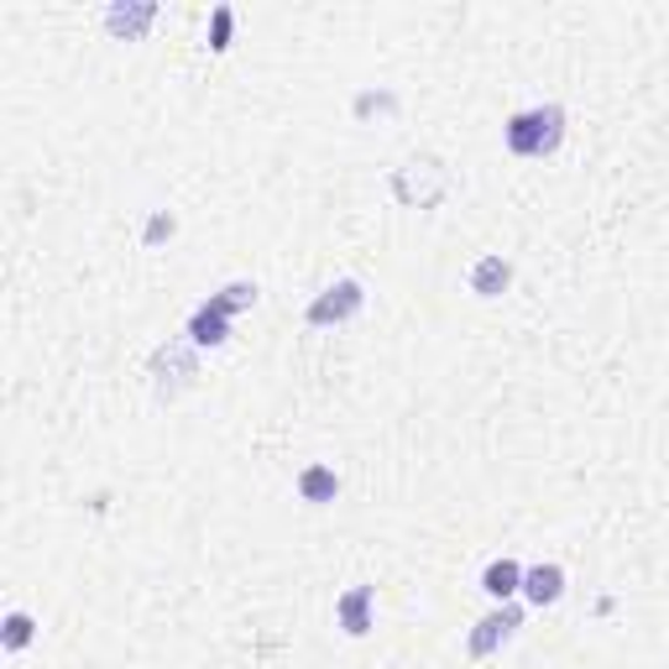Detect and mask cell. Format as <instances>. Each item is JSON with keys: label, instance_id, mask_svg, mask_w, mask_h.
<instances>
[{"label": "cell", "instance_id": "6da1fadb", "mask_svg": "<svg viewBox=\"0 0 669 669\" xmlns=\"http://www.w3.org/2000/svg\"><path fill=\"white\" fill-rule=\"evenodd\" d=\"M502 142H507V152H518V157H550L554 146L565 142V110L560 105L518 110V116H507V126H502Z\"/></svg>", "mask_w": 669, "mask_h": 669}, {"label": "cell", "instance_id": "7a4b0ae2", "mask_svg": "<svg viewBox=\"0 0 669 669\" xmlns=\"http://www.w3.org/2000/svg\"><path fill=\"white\" fill-rule=\"evenodd\" d=\"M361 304H366V287L356 283V278H340V283H330L319 298L309 304V319L314 330H325V325H345V319H356L361 314Z\"/></svg>", "mask_w": 669, "mask_h": 669}, {"label": "cell", "instance_id": "3957f363", "mask_svg": "<svg viewBox=\"0 0 669 669\" xmlns=\"http://www.w3.org/2000/svg\"><path fill=\"white\" fill-rule=\"evenodd\" d=\"M392 193L403 199V204H419V210H434L445 193H450V178H445V167H434V163H408L398 167V178H392Z\"/></svg>", "mask_w": 669, "mask_h": 669}, {"label": "cell", "instance_id": "277c9868", "mask_svg": "<svg viewBox=\"0 0 669 669\" xmlns=\"http://www.w3.org/2000/svg\"><path fill=\"white\" fill-rule=\"evenodd\" d=\"M518 627H524V612L502 601L497 612H486V618L471 627V638H466V654H471V659H492V654H497V648L507 644Z\"/></svg>", "mask_w": 669, "mask_h": 669}, {"label": "cell", "instance_id": "5b68a950", "mask_svg": "<svg viewBox=\"0 0 669 669\" xmlns=\"http://www.w3.org/2000/svg\"><path fill=\"white\" fill-rule=\"evenodd\" d=\"M372 607H377V586H351L334 597V622L345 638H366L372 633Z\"/></svg>", "mask_w": 669, "mask_h": 669}, {"label": "cell", "instance_id": "8992f818", "mask_svg": "<svg viewBox=\"0 0 669 669\" xmlns=\"http://www.w3.org/2000/svg\"><path fill=\"white\" fill-rule=\"evenodd\" d=\"M152 22H157V5L152 0H116V5H105V32L116 43H137Z\"/></svg>", "mask_w": 669, "mask_h": 669}, {"label": "cell", "instance_id": "52a82bcc", "mask_svg": "<svg viewBox=\"0 0 669 669\" xmlns=\"http://www.w3.org/2000/svg\"><path fill=\"white\" fill-rule=\"evenodd\" d=\"M184 334H189V345H199V351H204V345L215 351V345H225V340H231V319H225V314L204 298V304L189 314V330H184Z\"/></svg>", "mask_w": 669, "mask_h": 669}, {"label": "cell", "instance_id": "ba28073f", "mask_svg": "<svg viewBox=\"0 0 669 669\" xmlns=\"http://www.w3.org/2000/svg\"><path fill=\"white\" fill-rule=\"evenodd\" d=\"M524 597L533 601V607H554V601L565 597V571H560L554 560H544V565H528V571H524Z\"/></svg>", "mask_w": 669, "mask_h": 669}, {"label": "cell", "instance_id": "9c48e42d", "mask_svg": "<svg viewBox=\"0 0 669 669\" xmlns=\"http://www.w3.org/2000/svg\"><path fill=\"white\" fill-rule=\"evenodd\" d=\"M507 287H513V262H507V257L492 251V257H481V262L471 267V293H477V298H502Z\"/></svg>", "mask_w": 669, "mask_h": 669}, {"label": "cell", "instance_id": "30bf717a", "mask_svg": "<svg viewBox=\"0 0 669 669\" xmlns=\"http://www.w3.org/2000/svg\"><path fill=\"white\" fill-rule=\"evenodd\" d=\"M481 591H486L492 601H513L518 591H524V565H518V560H507V554L492 560V565L481 571Z\"/></svg>", "mask_w": 669, "mask_h": 669}, {"label": "cell", "instance_id": "8fae6325", "mask_svg": "<svg viewBox=\"0 0 669 669\" xmlns=\"http://www.w3.org/2000/svg\"><path fill=\"white\" fill-rule=\"evenodd\" d=\"M298 497L309 502V507H325V502H334L340 497V477H334V466H304L298 471Z\"/></svg>", "mask_w": 669, "mask_h": 669}, {"label": "cell", "instance_id": "7c38bea8", "mask_svg": "<svg viewBox=\"0 0 669 669\" xmlns=\"http://www.w3.org/2000/svg\"><path fill=\"white\" fill-rule=\"evenodd\" d=\"M32 638H37V622H32V612H5V627H0V644H5V654H22Z\"/></svg>", "mask_w": 669, "mask_h": 669}, {"label": "cell", "instance_id": "4fadbf2b", "mask_svg": "<svg viewBox=\"0 0 669 669\" xmlns=\"http://www.w3.org/2000/svg\"><path fill=\"white\" fill-rule=\"evenodd\" d=\"M210 304L231 319V314H240V309H251V304H257V283H225L220 293H210Z\"/></svg>", "mask_w": 669, "mask_h": 669}, {"label": "cell", "instance_id": "5bb4252c", "mask_svg": "<svg viewBox=\"0 0 669 669\" xmlns=\"http://www.w3.org/2000/svg\"><path fill=\"white\" fill-rule=\"evenodd\" d=\"M231 32H236V11H231V5H215V11H210V52L231 48Z\"/></svg>", "mask_w": 669, "mask_h": 669}, {"label": "cell", "instance_id": "9a60e30c", "mask_svg": "<svg viewBox=\"0 0 669 669\" xmlns=\"http://www.w3.org/2000/svg\"><path fill=\"white\" fill-rule=\"evenodd\" d=\"M173 231H178V220L167 215V210H152V220H146L142 240H146V246H163V240H173Z\"/></svg>", "mask_w": 669, "mask_h": 669}, {"label": "cell", "instance_id": "2e32d148", "mask_svg": "<svg viewBox=\"0 0 669 669\" xmlns=\"http://www.w3.org/2000/svg\"><path fill=\"white\" fill-rule=\"evenodd\" d=\"M372 110H398V99L392 95H372V90H366V95H356V116H372Z\"/></svg>", "mask_w": 669, "mask_h": 669}]
</instances>
